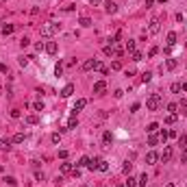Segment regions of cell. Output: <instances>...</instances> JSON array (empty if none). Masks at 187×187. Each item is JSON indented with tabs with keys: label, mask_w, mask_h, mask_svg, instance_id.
Segmentation results:
<instances>
[{
	"label": "cell",
	"mask_w": 187,
	"mask_h": 187,
	"mask_svg": "<svg viewBox=\"0 0 187 187\" xmlns=\"http://www.w3.org/2000/svg\"><path fill=\"white\" fill-rule=\"evenodd\" d=\"M59 31H61V24H57V22H48V24L41 26V37H52V35H57Z\"/></svg>",
	"instance_id": "cell-1"
},
{
	"label": "cell",
	"mask_w": 187,
	"mask_h": 187,
	"mask_svg": "<svg viewBox=\"0 0 187 187\" xmlns=\"http://www.w3.org/2000/svg\"><path fill=\"white\" fill-rule=\"evenodd\" d=\"M159 107H161V96H159V94H152V96L146 100V109L148 111H157Z\"/></svg>",
	"instance_id": "cell-2"
},
{
	"label": "cell",
	"mask_w": 187,
	"mask_h": 187,
	"mask_svg": "<svg viewBox=\"0 0 187 187\" xmlns=\"http://www.w3.org/2000/svg\"><path fill=\"white\" fill-rule=\"evenodd\" d=\"M98 65H100L98 59H87V61L83 63V70H85V72H89V70H98Z\"/></svg>",
	"instance_id": "cell-3"
},
{
	"label": "cell",
	"mask_w": 187,
	"mask_h": 187,
	"mask_svg": "<svg viewBox=\"0 0 187 187\" xmlns=\"http://www.w3.org/2000/svg\"><path fill=\"white\" fill-rule=\"evenodd\" d=\"M159 29H161V26H159V18H152L150 20V26H148V33H150V35H157Z\"/></svg>",
	"instance_id": "cell-4"
},
{
	"label": "cell",
	"mask_w": 187,
	"mask_h": 187,
	"mask_svg": "<svg viewBox=\"0 0 187 187\" xmlns=\"http://www.w3.org/2000/svg\"><path fill=\"white\" fill-rule=\"evenodd\" d=\"M159 159H161L163 163H168L170 159H172V148H170V146H166V148H163V152L159 155Z\"/></svg>",
	"instance_id": "cell-5"
},
{
	"label": "cell",
	"mask_w": 187,
	"mask_h": 187,
	"mask_svg": "<svg viewBox=\"0 0 187 187\" xmlns=\"http://www.w3.org/2000/svg\"><path fill=\"white\" fill-rule=\"evenodd\" d=\"M104 89H107V83H104V81H96V83H94V94L100 96V94H104Z\"/></svg>",
	"instance_id": "cell-6"
},
{
	"label": "cell",
	"mask_w": 187,
	"mask_h": 187,
	"mask_svg": "<svg viewBox=\"0 0 187 187\" xmlns=\"http://www.w3.org/2000/svg\"><path fill=\"white\" fill-rule=\"evenodd\" d=\"M157 161H159V155H157L155 150H150V152L146 155V163H148V166H155Z\"/></svg>",
	"instance_id": "cell-7"
},
{
	"label": "cell",
	"mask_w": 187,
	"mask_h": 187,
	"mask_svg": "<svg viewBox=\"0 0 187 187\" xmlns=\"http://www.w3.org/2000/svg\"><path fill=\"white\" fill-rule=\"evenodd\" d=\"M72 94H74V85H72V83H68V85H65L63 89H61V98H70Z\"/></svg>",
	"instance_id": "cell-8"
},
{
	"label": "cell",
	"mask_w": 187,
	"mask_h": 187,
	"mask_svg": "<svg viewBox=\"0 0 187 187\" xmlns=\"http://www.w3.org/2000/svg\"><path fill=\"white\" fill-rule=\"evenodd\" d=\"M87 107V100L85 98H79V100L74 102V113H79V111H83V109Z\"/></svg>",
	"instance_id": "cell-9"
},
{
	"label": "cell",
	"mask_w": 187,
	"mask_h": 187,
	"mask_svg": "<svg viewBox=\"0 0 187 187\" xmlns=\"http://www.w3.org/2000/svg\"><path fill=\"white\" fill-rule=\"evenodd\" d=\"M104 9H107V13H115V11H118V4H115L113 0H107V4H104Z\"/></svg>",
	"instance_id": "cell-10"
},
{
	"label": "cell",
	"mask_w": 187,
	"mask_h": 187,
	"mask_svg": "<svg viewBox=\"0 0 187 187\" xmlns=\"http://www.w3.org/2000/svg\"><path fill=\"white\" fill-rule=\"evenodd\" d=\"M46 52L48 54H57V41H48L46 44Z\"/></svg>",
	"instance_id": "cell-11"
},
{
	"label": "cell",
	"mask_w": 187,
	"mask_h": 187,
	"mask_svg": "<svg viewBox=\"0 0 187 187\" xmlns=\"http://www.w3.org/2000/svg\"><path fill=\"white\" fill-rule=\"evenodd\" d=\"M26 124H39V115H37V113L26 115Z\"/></svg>",
	"instance_id": "cell-12"
},
{
	"label": "cell",
	"mask_w": 187,
	"mask_h": 187,
	"mask_svg": "<svg viewBox=\"0 0 187 187\" xmlns=\"http://www.w3.org/2000/svg\"><path fill=\"white\" fill-rule=\"evenodd\" d=\"M11 144H13V141H11L9 137H4V139H0V150H9V148H11Z\"/></svg>",
	"instance_id": "cell-13"
},
{
	"label": "cell",
	"mask_w": 187,
	"mask_h": 187,
	"mask_svg": "<svg viewBox=\"0 0 187 187\" xmlns=\"http://www.w3.org/2000/svg\"><path fill=\"white\" fill-rule=\"evenodd\" d=\"M124 50L133 54V52H135V39H128V41H126V44H124Z\"/></svg>",
	"instance_id": "cell-14"
},
{
	"label": "cell",
	"mask_w": 187,
	"mask_h": 187,
	"mask_svg": "<svg viewBox=\"0 0 187 187\" xmlns=\"http://www.w3.org/2000/svg\"><path fill=\"white\" fill-rule=\"evenodd\" d=\"M24 139H26V135H24V133H15L13 137H11V141H13V144H22Z\"/></svg>",
	"instance_id": "cell-15"
},
{
	"label": "cell",
	"mask_w": 187,
	"mask_h": 187,
	"mask_svg": "<svg viewBox=\"0 0 187 187\" xmlns=\"http://www.w3.org/2000/svg\"><path fill=\"white\" fill-rule=\"evenodd\" d=\"M0 31H2V35H11V33L15 31V26H13V24H4Z\"/></svg>",
	"instance_id": "cell-16"
},
{
	"label": "cell",
	"mask_w": 187,
	"mask_h": 187,
	"mask_svg": "<svg viewBox=\"0 0 187 187\" xmlns=\"http://www.w3.org/2000/svg\"><path fill=\"white\" fill-rule=\"evenodd\" d=\"M157 137H159V141H161V144H166V141L170 139V137H168V131H166V128H163V131H159V135H157Z\"/></svg>",
	"instance_id": "cell-17"
},
{
	"label": "cell",
	"mask_w": 187,
	"mask_h": 187,
	"mask_svg": "<svg viewBox=\"0 0 187 187\" xmlns=\"http://www.w3.org/2000/svg\"><path fill=\"white\" fill-rule=\"evenodd\" d=\"M157 144H159V137L155 133H150L148 135V146H157Z\"/></svg>",
	"instance_id": "cell-18"
},
{
	"label": "cell",
	"mask_w": 187,
	"mask_h": 187,
	"mask_svg": "<svg viewBox=\"0 0 187 187\" xmlns=\"http://www.w3.org/2000/svg\"><path fill=\"white\" fill-rule=\"evenodd\" d=\"M98 170H100V172H107V170H109V163L104 161V159H98Z\"/></svg>",
	"instance_id": "cell-19"
},
{
	"label": "cell",
	"mask_w": 187,
	"mask_h": 187,
	"mask_svg": "<svg viewBox=\"0 0 187 187\" xmlns=\"http://www.w3.org/2000/svg\"><path fill=\"white\" fill-rule=\"evenodd\" d=\"M176 65H178L176 59H168V61H166V68L168 70H176Z\"/></svg>",
	"instance_id": "cell-20"
},
{
	"label": "cell",
	"mask_w": 187,
	"mask_h": 187,
	"mask_svg": "<svg viewBox=\"0 0 187 187\" xmlns=\"http://www.w3.org/2000/svg\"><path fill=\"white\" fill-rule=\"evenodd\" d=\"M174 44H176V33H168V46H174Z\"/></svg>",
	"instance_id": "cell-21"
},
{
	"label": "cell",
	"mask_w": 187,
	"mask_h": 187,
	"mask_svg": "<svg viewBox=\"0 0 187 187\" xmlns=\"http://www.w3.org/2000/svg\"><path fill=\"white\" fill-rule=\"evenodd\" d=\"M176 139H178V146H181V148H187V135H185V133H183V135H178Z\"/></svg>",
	"instance_id": "cell-22"
},
{
	"label": "cell",
	"mask_w": 187,
	"mask_h": 187,
	"mask_svg": "<svg viewBox=\"0 0 187 187\" xmlns=\"http://www.w3.org/2000/svg\"><path fill=\"white\" fill-rule=\"evenodd\" d=\"M102 141H104V144H111V141H113V135L109 133V131H104V133H102Z\"/></svg>",
	"instance_id": "cell-23"
},
{
	"label": "cell",
	"mask_w": 187,
	"mask_h": 187,
	"mask_svg": "<svg viewBox=\"0 0 187 187\" xmlns=\"http://www.w3.org/2000/svg\"><path fill=\"white\" fill-rule=\"evenodd\" d=\"M89 166V157H81V161L76 163V168H87Z\"/></svg>",
	"instance_id": "cell-24"
},
{
	"label": "cell",
	"mask_w": 187,
	"mask_h": 187,
	"mask_svg": "<svg viewBox=\"0 0 187 187\" xmlns=\"http://www.w3.org/2000/svg\"><path fill=\"white\" fill-rule=\"evenodd\" d=\"M155 131H159V124L157 122H150V124L146 126V133H155Z\"/></svg>",
	"instance_id": "cell-25"
},
{
	"label": "cell",
	"mask_w": 187,
	"mask_h": 187,
	"mask_svg": "<svg viewBox=\"0 0 187 187\" xmlns=\"http://www.w3.org/2000/svg\"><path fill=\"white\" fill-rule=\"evenodd\" d=\"M131 170H133V163H131L128 159H126V163L122 166V172H124V174H131Z\"/></svg>",
	"instance_id": "cell-26"
},
{
	"label": "cell",
	"mask_w": 187,
	"mask_h": 187,
	"mask_svg": "<svg viewBox=\"0 0 187 187\" xmlns=\"http://www.w3.org/2000/svg\"><path fill=\"white\" fill-rule=\"evenodd\" d=\"M72 170H74V168H72V163H61V172H63V174L72 172Z\"/></svg>",
	"instance_id": "cell-27"
},
{
	"label": "cell",
	"mask_w": 187,
	"mask_h": 187,
	"mask_svg": "<svg viewBox=\"0 0 187 187\" xmlns=\"http://www.w3.org/2000/svg\"><path fill=\"white\" fill-rule=\"evenodd\" d=\"M76 126H79V120H76V115H72L68 122V128H76Z\"/></svg>",
	"instance_id": "cell-28"
},
{
	"label": "cell",
	"mask_w": 187,
	"mask_h": 187,
	"mask_svg": "<svg viewBox=\"0 0 187 187\" xmlns=\"http://www.w3.org/2000/svg\"><path fill=\"white\" fill-rule=\"evenodd\" d=\"M141 81H144V83H150L152 81V72H141Z\"/></svg>",
	"instance_id": "cell-29"
},
{
	"label": "cell",
	"mask_w": 187,
	"mask_h": 187,
	"mask_svg": "<svg viewBox=\"0 0 187 187\" xmlns=\"http://www.w3.org/2000/svg\"><path fill=\"white\" fill-rule=\"evenodd\" d=\"M79 24L83 26V29H87V26H91V20H89V18H81V20H79Z\"/></svg>",
	"instance_id": "cell-30"
},
{
	"label": "cell",
	"mask_w": 187,
	"mask_h": 187,
	"mask_svg": "<svg viewBox=\"0 0 187 187\" xmlns=\"http://www.w3.org/2000/svg\"><path fill=\"white\" fill-rule=\"evenodd\" d=\"M146 183H148V176H146V172H144L139 178H137V185H144V187H146Z\"/></svg>",
	"instance_id": "cell-31"
},
{
	"label": "cell",
	"mask_w": 187,
	"mask_h": 187,
	"mask_svg": "<svg viewBox=\"0 0 187 187\" xmlns=\"http://www.w3.org/2000/svg\"><path fill=\"white\" fill-rule=\"evenodd\" d=\"M135 185H137V178H133L128 174V178H126V187H135Z\"/></svg>",
	"instance_id": "cell-32"
},
{
	"label": "cell",
	"mask_w": 187,
	"mask_h": 187,
	"mask_svg": "<svg viewBox=\"0 0 187 187\" xmlns=\"http://www.w3.org/2000/svg\"><path fill=\"white\" fill-rule=\"evenodd\" d=\"M168 111H170V113H176V111H178V104H176V102H170V104H168Z\"/></svg>",
	"instance_id": "cell-33"
},
{
	"label": "cell",
	"mask_w": 187,
	"mask_h": 187,
	"mask_svg": "<svg viewBox=\"0 0 187 187\" xmlns=\"http://www.w3.org/2000/svg\"><path fill=\"white\" fill-rule=\"evenodd\" d=\"M174 122H176V113H170L166 118V124H174Z\"/></svg>",
	"instance_id": "cell-34"
},
{
	"label": "cell",
	"mask_w": 187,
	"mask_h": 187,
	"mask_svg": "<svg viewBox=\"0 0 187 187\" xmlns=\"http://www.w3.org/2000/svg\"><path fill=\"white\" fill-rule=\"evenodd\" d=\"M33 109H35V111H44V102H41V100L33 102Z\"/></svg>",
	"instance_id": "cell-35"
},
{
	"label": "cell",
	"mask_w": 187,
	"mask_h": 187,
	"mask_svg": "<svg viewBox=\"0 0 187 187\" xmlns=\"http://www.w3.org/2000/svg\"><path fill=\"white\" fill-rule=\"evenodd\" d=\"M54 74H57V76H61V74H63V65H61V63L54 65Z\"/></svg>",
	"instance_id": "cell-36"
},
{
	"label": "cell",
	"mask_w": 187,
	"mask_h": 187,
	"mask_svg": "<svg viewBox=\"0 0 187 187\" xmlns=\"http://www.w3.org/2000/svg\"><path fill=\"white\" fill-rule=\"evenodd\" d=\"M131 57H133V61H141V59H144V54H141V52H133V54H131Z\"/></svg>",
	"instance_id": "cell-37"
},
{
	"label": "cell",
	"mask_w": 187,
	"mask_h": 187,
	"mask_svg": "<svg viewBox=\"0 0 187 187\" xmlns=\"http://www.w3.org/2000/svg\"><path fill=\"white\" fill-rule=\"evenodd\" d=\"M111 70H122V61H118V59H115V61L111 63Z\"/></svg>",
	"instance_id": "cell-38"
},
{
	"label": "cell",
	"mask_w": 187,
	"mask_h": 187,
	"mask_svg": "<svg viewBox=\"0 0 187 187\" xmlns=\"http://www.w3.org/2000/svg\"><path fill=\"white\" fill-rule=\"evenodd\" d=\"M170 89H172V94H178V91H181V83H172Z\"/></svg>",
	"instance_id": "cell-39"
},
{
	"label": "cell",
	"mask_w": 187,
	"mask_h": 187,
	"mask_svg": "<svg viewBox=\"0 0 187 187\" xmlns=\"http://www.w3.org/2000/svg\"><path fill=\"white\" fill-rule=\"evenodd\" d=\"M20 115H22V111H20V109H11V118H15V120H18Z\"/></svg>",
	"instance_id": "cell-40"
},
{
	"label": "cell",
	"mask_w": 187,
	"mask_h": 187,
	"mask_svg": "<svg viewBox=\"0 0 187 187\" xmlns=\"http://www.w3.org/2000/svg\"><path fill=\"white\" fill-rule=\"evenodd\" d=\"M29 44H31V39H29V37H22V39H20V46H22V48H26Z\"/></svg>",
	"instance_id": "cell-41"
},
{
	"label": "cell",
	"mask_w": 187,
	"mask_h": 187,
	"mask_svg": "<svg viewBox=\"0 0 187 187\" xmlns=\"http://www.w3.org/2000/svg\"><path fill=\"white\" fill-rule=\"evenodd\" d=\"M50 139H52V144H59V141H61V135H59V133H52Z\"/></svg>",
	"instance_id": "cell-42"
},
{
	"label": "cell",
	"mask_w": 187,
	"mask_h": 187,
	"mask_svg": "<svg viewBox=\"0 0 187 187\" xmlns=\"http://www.w3.org/2000/svg\"><path fill=\"white\" fill-rule=\"evenodd\" d=\"M4 181H7V183H9L11 187H15V185H18V181H15L13 176H7V178H4Z\"/></svg>",
	"instance_id": "cell-43"
},
{
	"label": "cell",
	"mask_w": 187,
	"mask_h": 187,
	"mask_svg": "<svg viewBox=\"0 0 187 187\" xmlns=\"http://www.w3.org/2000/svg\"><path fill=\"white\" fill-rule=\"evenodd\" d=\"M35 50H46V44H44V41H39V44H35Z\"/></svg>",
	"instance_id": "cell-44"
},
{
	"label": "cell",
	"mask_w": 187,
	"mask_h": 187,
	"mask_svg": "<svg viewBox=\"0 0 187 187\" xmlns=\"http://www.w3.org/2000/svg\"><path fill=\"white\" fill-rule=\"evenodd\" d=\"M157 52H159V48H157V46H152V48H150V50H148V57H155V54H157Z\"/></svg>",
	"instance_id": "cell-45"
},
{
	"label": "cell",
	"mask_w": 187,
	"mask_h": 187,
	"mask_svg": "<svg viewBox=\"0 0 187 187\" xmlns=\"http://www.w3.org/2000/svg\"><path fill=\"white\" fill-rule=\"evenodd\" d=\"M181 161L187 163V148H183V152H181Z\"/></svg>",
	"instance_id": "cell-46"
},
{
	"label": "cell",
	"mask_w": 187,
	"mask_h": 187,
	"mask_svg": "<svg viewBox=\"0 0 187 187\" xmlns=\"http://www.w3.org/2000/svg\"><path fill=\"white\" fill-rule=\"evenodd\" d=\"M20 65H22V68H26V65H29V57H22L20 59Z\"/></svg>",
	"instance_id": "cell-47"
},
{
	"label": "cell",
	"mask_w": 187,
	"mask_h": 187,
	"mask_svg": "<svg viewBox=\"0 0 187 187\" xmlns=\"http://www.w3.org/2000/svg\"><path fill=\"white\" fill-rule=\"evenodd\" d=\"M72 176H74V178H79V176H81V170H79V168H74V170H72Z\"/></svg>",
	"instance_id": "cell-48"
},
{
	"label": "cell",
	"mask_w": 187,
	"mask_h": 187,
	"mask_svg": "<svg viewBox=\"0 0 187 187\" xmlns=\"http://www.w3.org/2000/svg\"><path fill=\"white\" fill-rule=\"evenodd\" d=\"M185 107H187V98H183V100L178 102V109H185Z\"/></svg>",
	"instance_id": "cell-49"
},
{
	"label": "cell",
	"mask_w": 187,
	"mask_h": 187,
	"mask_svg": "<svg viewBox=\"0 0 187 187\" xmlns=\"http://www.w3.org/2000/svg\"><path fill=\"white\" fill-rule=\"evenodd\" d=\"M7 70H9V68H7V63H0V72L7 74Z\"/></svg>",
	"instance_id": "cell-50"
},
{
	"label": "cell",
	"mask_w": 187,
	"mask_h": 187,
	"mask_svg": "<svg viewBox=\"0 0 187 187\" xmlns=\"http://www.w3.org/2000/svg\"><path fill=\"white\" fill-rule=\"evenodd\" d=\"M59 157H61V159H68V150H59Z\"/></svg>",
	"instance_id": "cell-51"
},
{
	"label": "cell",
	"mask_w": 187,
	"mask_h": 187,
	"mask_svg": "<svg viewBox=\"0 0 187 187\" xmlns=\"http://www.w3.org/2000/svg\"><path fill=\"white\" fill-rule=\"evenodd\" d=\"M89 4H91V7H96V4H100V0H89Z\"/></svg>",
	"instance_id": "cell-52"
},
{
	"label": "cell",
	"mask_w": 187,
	"mask_h": 187,
	"mask_svg": "<svg viewBox=\"0 0 187 187\" xmlns=\"http://www.w3.org/2000/svg\"><path fill=\"white\" fill-rule=\"evenodd\" d=\"M152 2H155V0H146V7H152Z\"/></svg>",
	"instance_id": "cell-53"
},
{
	"label": "cell",
	"mask_w": 187,
	"mask_h": 187,
	"mask_svg": "<svg viewBox=\"0 0 187 187\" xmlns=\"http://www.w3.org/2000/svg\"><path fill=\"white\" fill-rule=\"evenodd\" d=\"M181 89H183V91H187V83H183V85H181Z\"/></svg>",
	"instance_id": "cell-54"
},
{
	"label": "cell",
	"mask_w": 187,
	"mask_h": 187,
	"mask_svg": "<svg viewBox=\"0 0 187 187\" xmlns=\"http://www.w3.org/2000/svg\"><path fill=\"white\" fill-rule=\"evenodd\" d=\"M166 187H174V183H168V185H166Z\"/></svg>",
	"instance_id": "cell-55"
},
{
	"label": "cell",
	"mask_w": 187,
	"mask_h": 187,
	"mask_svg": "<svg viewBox=\"0 0 187 187\" xmlns=\"http://www.w3.org/2000/svg\"><path fill=\"white\" fill-rule=\"evenodd\" d=\"M183 115H187V107H185V109H183Z\"/></svg>",
	"instance_id": "cell-56"
},
{
	"label": "cell",
	"mask_w": 187,
	"mask_h": 187,
	"mask_svg": "<svg viewBox=\"0 0 187 187\" xmlns=\"http://www.w3.org/2000/svg\"><path fill=\"white\" fill-rule=\"evenodd\" d=\"M159 2H168V0H159Z\"/></svg>",
	"instance_id": "cell-57"
},
{
	"label": "cell",
	"mask_w": 187,
	"mask_h": 187,
	"mask_svg": "<svg viewBox=\"0 0 187 187\" xmlns=\"http://www.w3.org/2000/svg\"><path fill=\"white\" fill-rule=\"evenodd\" d=\"M81 187H89V185H81Z\"/></svg>",
	"instance_id": "cell-58"
},
{
	"label": "cell",
	"mask_w": 187,
	"mask_h": 187,
	"mask_svg": "<svg viewBox=\"0 0 187 187\" xmlns=\"http://www.w3.org/2000/svg\"><path fill=\"white\" fill-rule=\"evenodd\" d=\"M185 46H187V41H185Z\"/></svg>",
	"instance_id": "cell-59"
},
{
	"label": "cell",
	"mask_w": 187,
	"mask_h": 187,
	"mask_svg": "<svg viewBox=\"0 0 187 187\" xmlns=\"http://www.w3.org/2000/svg\"><path fill=\"white\" fill-rule=\"evenodd\" d=\"M2 2H4V0H2Z\"/></svg>",
	"instance_id": "cell-60"
}]
</instances>
